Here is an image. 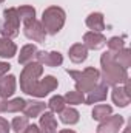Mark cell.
<instances>
[{"instance_id": "7402d4cb", "label": "cell", "mask_w": 131, "mask_h": 133, "mask_svg": "<svg viewBox=\"0 0 131 133\" xmlns=\"http://www.w3.org/2000/svg\"><path fill=\"white\" fill-rule=\"evenodd\" d=\"M114 61L120 66H123L125 70H128L131 66V51L128 48H122L120 51L114 53Z\"/></svg>"}, {"instance_id": "836d02e7", "label": "cell", "mask_w": 131, "mask_h": 133, "mask_svg": "<svg viewBox=\"0 0 131 133\" xmlns=\"http://www.w3.org/2000/svg\"><path fill=\"white\" fill-rule=\"evenodd\" d=\"M123 133H130V127H127V129L123 130Z\"/></svg>"}, {"instance_id": "8992f818", "label": "cell", "mask_w": 131, "mask_h": 133, "mask_svg": "<svg viewBox=\"0 0 131 133\" xmlns=\"http://www.w3.org/2000/svg\"><path fill=\"white\" fill-rule=\"evenodd\" d=\"M57 85H59V82H57V79L54 76H46L45 79H42V81H39L35 84L31 96H34V98H43V96L49 95L53 90H56Z\"/></svg>"}, {"instance_id": "603a6c76", "label": "cell", "mask_w": 131, "mask_h": 133, "mask_svg": "<svg viewBox=\"0 0 131 133\" xmlns=\"http://www.w3.org/2000/svg\"><path fill=\"white\" fill-rule=\"evenodd\" d=\"M17 14H19V19L23 22V23H28L31 20H35V9L30 5H23V6H19L17 8Z\"/></svg>"}, {"instance_id": "d6986e66", "label": "cell", "mask_w": 131, "mask_h": 133, "mask_svg": "<svg viewBox=\"0 0 131 133\" xmlns=\"http://www.w3.org/2000/svg\"><path fill=\"white\" fill-rule=\"evenodd\" d=\"M35 54H37V48L35 45L30 43V45H25L22 50H20V56H19V64L22 65H26L30 62H33L35 59Z\"/></svg>"}, {"instance_id": "52a82bcc", "label": "cell", "mask_w": 131, "mask_h": 133, "mask_svg": "<svg viewBox=\"0 0 131 133\" xmlns=\"http://www.w3.org/2000/svg\"><path fill=\"white\" fill-rule=\"evenodd\" d=\"M122 125H123V118L120 115H110L99 124L97 133H119Z\"/></svg>"}, {"instance_id": "ac0fdd59", "label": "cell", "mask_w": 131, "mask_h": 133, "mask_svg": "<svg viewBox=\"0 0 131 133\" xmlns=\"http://www.w3.org/2000/svg\"><path fill=\"white\" fill-rule=\"evenodd\" d=\"M86 26L96 33H100L105 30V20H103V14L100 12H91L86 17Z\"/></svg>"}, {"instance_id": "ffe728a7", "label": "cell", "mask_w": 131, "mask_h": 133, "mask_svg": "<svg viewBox=\"0 0 131 133\" xmlns=\"http://www.w3.org/2000/svg\"><path fill=\"white\" fill-rule=\"evenodd\" d=\"M79 111L72 107H65L62 111H60V119L63 124H68V125H72V124H77L79 122Z\"/></svg>"}, {"instance_id": "e575fe53", "label": "cell", "mask_w": 131, "mask_h": 133, "mask_svg": "<svg viewBox=\"0 0 131 133\" xmlns=\"http://www.w3.org/2000/svg\"><path fill=\"white\" fill-rule=\"evenodd\" d=\"M2 2H5V0H0V3H2Z\"/></svg>"}, {"instance_id": "4dcf8cb0", "label": "cell", "mask_w": 131, "mask_h": 133, "mask_svg": "<svg viewBox=\"0 0 131 133\" xmlns=\"http://www.w3.org/2000/svg\"><path fill=\"white\" fill-rule=\"evenodd\" d=\"M9 68H11L9 64H6V62H0V77L5 76V74L9 71Z\"/></svg>"}, {"instance_id": "f1b7e54d", "label": "cell", "mask_w": 131, "mask_h": 133, "mask_svg": "<svg viewBox=\"0 0 131 133\" xmlns=\"http://www.w3.org/2000/svg\"><path fill=\"white\" fill-rule=\"evenodd\" d=\"M9 130H11V125L8 124L6 119H3L0 116V133H9Z\"/></svg>"}, {"instance_id": "e0dca14e", "label": "cell", "mask_w": 131, "mask_h": 133, "mask_svg": "<svg viewBox=\"0 0 131 133\" xmlns=\"http://www.w3.org/2000/svg\"><path fill=\"white\" fill-rule=\"evenodd\" d=\"M16 53H17L16 43L11 39H8V37H2L0 36V57L11 59Z\"/></svg>"}, {"instance_id": "44dd1931", "label": "cell", "mask_w": 131, "mask_h": 133, "mask_svg": "<svg viewBox=\"0 0 131 133\" xmlns=\"http://www.w3.org/2000/svg\"><path fill=\"white\" fill-rule=\"evenodd\" d=\"M113 113V108H111V105H106V104H99L96 105L94 108H93V113H91V116H93V119L94 121H103V119H106L110 115Z\"/></svg>"}, {"instance_id": "7a4b0ae2", "label": "cell", "mask_w": 131, "mask_h": 133, "mask_svg": "<svg viewBox=\"0 0 131 133\" xmlns=\"http://www.w3.org/2000/svg\"><path fill=\"white\" fill-rule=\"evenodd\" d=\"M66 73L76 81V91L85 95L90 93L100 79V71L96 70L94 66H88L83 71H76V70H66Z\"/></svg>"}, {"instance_id": "d4e9b609", "label": "cell", "mask_w": 131, "mask_h": 133, "mask_svg": "<svg viewBox=\"0 0 131 133\" xmlns=\"http://www.w3.org/2000/svg\"><path fill=\"white\" fill-rule=\"evenodd\" d=\"M28 119H30V118H26V116H16V118L12 119V122H11V129L16 133H22L28 125H30Z\"/></svg>"}, {"instance_id": "d6a6232c", "label": "cell", "mask_w": 131, "mask_h": 133, "mask_svg": "<svg viewBox=\"0 0 131 133\" xmlns=\"http://www.w3.org/2000/svg\"><path fill=\"white\" fill-rule=\"evenodd\" d=\"M59 133H76L74 130H69V129H66V130H60Z\"/></svg>"}, {"instance_id": "7c38bea8", "label": "cell", "mask_w": 131, "mask_h": 133, "mask_svg": "<svg viewBox=\"0 0 131 133\" xmlns=\"http://www.w3.org/2000/svg\"><path fill=\"white\" fill-rule=\"evenodd\" d=\"M40 130L42 133H57V119L53 111L40 115Z\"/></svg>"}, {"instance_id": "8fae6325", "label": "cell", "mask_w": 131, "mask_h": 133, "mask_svg": "<svg viewBox=\"0 0 131 133\" xmlns=\"http://www.w3.org/2000/svg\"><path fill=\"white\" fill-rule=\"evenodd\" d=\"M83 45L86 46V50H100L106 45V37L100 33H96V31L85 33Z\"/></svg>"}, {"instance_id": "2e32d148", "label": "cell", "mask_w": 131, "mask_h": 133, "mask_svg": "<svg viewBox=\"0 0 131 133\" xmlns=\"http://www.w3.org/2000/svg\"><path fill=\"white\" fill-rule=\"evenodd\" d=\"M45 102H40V101H26L25 104V108H23V113L26 118H35L39 115H42L45 111Z\"/></svg>"}, {"instance_id": "4316f807", "label": "cell", "mask_w": 131, "mask_h": 133, "mask_svg": "<svg viewBox=\"0 0 131 133\" xmlns=\"http://www.w3.org/2000/svg\"><path fill=\"white\" fill-rule=\"evenodd\" d=\"M65 104L66 102L63 99V96H53L48 102V107H49V110L53 113H60L65 108Z\"/></svg>"}, {"instance_id": "484cf974", "label": "cell", "mask_w": 131, "mask_h": 133, "mask_svg": "<svg viewBox=\"0 0 131 133\" xmlns=\"http://www.w3.org/2000/svg\"><path fill=\"white\" fill-rule=\"evenodd\" d=\"M63 99L69 105H79V104H85V95H82L79 91H68L63 96Z\"/></svg>"}, {"instance_id": "3957f363", "label": "cell", "mask_w": 131, "mask_h": 133, "mask_svg": "<svg viewBox=\"0 0 131 133\" xmlns=\"http://www.w3.org/2000/svg\"><path fill=\"white\" fill-rule=\"evenodd\" d=\"M66 14L65 11L59 6H49L43 11L42 16V26L46 31V34H57L65 25Z\"/></svg>"}, {"instance_id": "9c48e42d", "label": "cell", "mask_w": 131, "mask_h": 133, "mask_svg": "<svg viewBox=\"0 0 131 133\" xmlns=\"http://www.w3.org/2000/svg\"><path fill=\"white\" fill-rule=\"evenodd\" d=\"M123 84H125V87H117V85H116V87L113 88L111 98H113V102H114L117 107H127L131 101L130 82H128V79H127Z\"/></svg>"}, {"instance_id": "ba28073f", "label": "cell", "mask_w": 131, "mask_h": 133, "mask_svg": "<svg viewBox=\"0 0 131 133\" xmlns=\"http://www.w3.org/2000/svg\"><path fill=\"white\" fill-rule=\"evenodd\" d=\"M25 36L30 39V40H34V42H39V43H43L45 39H46V31L43 30L42 23L37 22V20H31L28 23H25Z\"/></svg>"}, {"instance_id": "f546056e", "label": "cell", "mask_w": 131, "mask_h": 133, "mask_svg": "<svg viewBox=\"0 0 131 133\" xmlns=\"http://www.w3.org/2000/svg\"><path fill=\"white\" fill-rule=\"evenodd\" d=\"M22 133H42V130H40V127H37V125L33 124V125H28Z\"/></svg>"}, {"instance_id": "9a60e30c", "label": "cell", "mask_w": 131, "mask_h": 133, "mask_svg": "<svg viewBox=\"0 0 131 133\" xmlns=\"http://www.w3.org/2000/svg\"><path fill=\"white\" fill-rule=\"evenodd\" d=\"M68 54H69V59H71L74 64H82V62L86 61V57H88V50H86V46H85L83 43H74V45L69 48Z\"/></svg>"}, {"instance_id": "83f0119b", "label": "cell", "mask_w": 131, "mask_h": 133, "mask_svg": "<svg viewBox=\"0 0 131 133\" xmlns=\"http://www.w3.org/2000/svg\"><path fill=\"white\" fill-rule=\"evenodd\" d=\"M106 45H108V51L111 53H117L120 51L122 48H125V42H123V37H111L110 40H106Z\"/></svg>"}, {"instance_id": "1f68e13d", "label": "cell", "mask_w": 131, "mask_h": 133, "mask_svg": "<svg viewBox=\"0 0 131 133\" xmlns=\"http://www.w3.org/2000/svg\"><path fill=\"white\" fill-rule=\"evenodd\" d=\"M5 107H6V99L3 96H0V113L5 111Z\"/></svg>"}, {"instance_id": "277c9868", "label": "cell", "mask_w": 131, "mask_h": 133, "mask_svg": "<svg viewBox=\"0 0 131 133\" xmlns=\"http://www.w3.org/2000/svg\"><path fill=\"white\" fill-rule=\"evenodd\" d=\"M42 73H43L42 64H39V62L26 64V66L23 68V71L20 74V88H22L23 93H26L30 96L33 95L34 87L39 82V77L42 76Z\"/></svg>"}, {"instance_id": "5bb4252c", "label": "cell", "mask_w": 131, "mask_h": 133, "mask_svg": "<svg viewBox=\"0 0 131 133\" xmlns=\"http://www.w3.org/2000/svg\"><path fill=\"white\" fill-rule=\"evenodd\" d=\"M14 91H16V76L12 74L2 76L0 77V96L6 99V98H11Z\"/></svg>"}, {"instance_id": "30bf717a", "label": "cell", "mask_w": 131, "mask_h": 133, "mask_svg": "<svg viewBox=\"0 0 131 133\" xmlns=\"http://www.w3.org/2000/svg\"><path fill=\"white\" fill-rule=\"evenodd\" d=\"M35 59L39 64H45L46 66H59L62 65L63 62V56L59 53V51H51V53H46V51H37L35 54Z\"/></svg>"}, {"instance_id": "6da1fadb", "label": "cell", "mask_w": 131, "mask_h": 133, "mask_svg": "<svg viewBox=\"0 0 131 133\" xmlns=\"http://www.w3.org/2000/svg\"><path fill=\"white\" fill-rule=\"evenodd\" d=\"M100 65H102V84H105L106 87H116L128 79L127 70L114 61V53L111 51L102 54Z\"/></svg>"}, {"instance_id": "4fadbf2b", "label": "cell", "mask_w": 131, "mask_h": 133, "mask_svg": "<svg viewBox=\"0 0 131 133\" xmlns=\"http://www.w3.org/2000/svg\"><path fill=\"white\" fill-rule=\"evenodd\" d=\"M106 95H108V87H106L105 84H97V85L88 93V96L85 98V104L91 105V104L102 102V101L106 99Z\"/></svg>"}, {"instance_id": "5b68a950", "label": "cell", "mask_w": 131, "mask_h": 133, "mask_svg": "<svg viewBox=\"0 0 131 133\" xmlns=\"http://www.w3.org/2000/svg\"><path fill=\"white\" fill-rule=\"evenodd\" d=\"M20 28V19L17 14V8H8L3 11V22L0 23V36L2 37H16Z\"/></svg>"}, {"instance_id": "cb8c5ba5", "label": "cell", "mask_w": 131, "mask_h": 133, "mask_svg": "<svg viewBox=\"0 0 131 133\" xmlns=\"http://www.w3.org/2000/svg\"><path fill=\"white\" fill-rule=\"evenodd\" d=\"M25 104H26V101L22 99V98H16V99L6 101L5 111H8V113H17V111H23V108H25Z\"/></svg>"}]
</instances>
